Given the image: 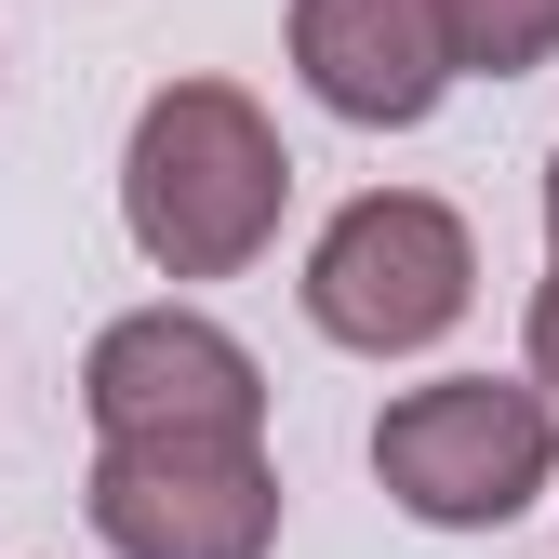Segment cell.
Segmentation results:
<instances>
[{"instance_id": "6da1fadb", "label": "cell", "mask_w": 559, "mask_h": 559, "mask_svg": "<svg viewBox=\"0 0 559 559\" xmlns=\"http://www.w3.org/2000/svg\"><path fill=\"white\" fill-rule=\"evenodd\" d=\"M280 200H294V147L240 81H160L133 107L120 227L160 280H240L280 240Z\"/></svg>"}, {"instance_id": "7a4b0ae2", "label": "cell", "mask_w": 559, "mask_h": 559, "mask_svg": "<svg viewBox=\"0 0 559 559\" xmlns=\"http://www.w3.org/2000/svg\"><path fill=\"white\" fill-rule=\"evenodd\" d=\"M373 479H386V507L427 520V533H507L559 479V400L507 386V373L400 386L386 427H373Z\"/></svg>"}, {"instance_id": "3957f363", "label": "cell", "mask_w": 559, "mask_h": 559, "mask_svg": "<svg viewBox=\"0 0 559 559\" xmlns=\"http://www.w3.org/2000/svg\"><path fill=\"white\" fill-rule=\"evenodd\" d=\"M479 307V240L427 187H360L307 253V320L360 360H413Z\"/></svg>"}, {"instance_id": "277c9868", "label": "cell", "mask_w": 559, "mask_h": 559, "mask_svg": "<svg viewBox=\"0 0 559 559\" xmlns=\"http://www.w3.org/2000/svg\"><path fill=\"white\" fill-rule=\"evenodd\" d=\"M81 507L107 533V559H266L280 546V466L240 427H147L107 440Z\"/></svg>"}, {"instance_id": "5b68a950", "label": "cell", "mask_w": 559, "mask_h": 559, "mask_svg": "<svg viewBox=\"0 0 559 559\" xmlns=\"http://www.w3.org/2000/svg\"><path fill=\"white\" fill-rule=\"evenodd\" d=\"M81 413H94V440H147V427H240V440H266V373H253V346L227 320L133 307V320L94 333Z\"/></svg>"}, {"instance_id": "8992f818", "label": "cell", "mask_w": 559, "mask_h": 559, "mask_svg": "<svg viewBox=\"0 0 559 559\" xmlns=\"http://www.w3.org/2000/svg\"><path fill=\"white\" fill-rule=\"evenodd\" d=\"M294 67L333 120L360 133H413L453 94V40H440V0H294Z\"/></svg>"}, {"instance_id": "52a82bcc", "label": "cell", "mask_w": 559, "mask_h": 559, "mask_svg": "<svg viewBox=\"0 0 559 559\" xmlns=\"http://www.w3.org/2000/svg\"><path fill=\"white\" fill-rule=\"evenodd\" d=\"M453 81H520V67L559 53V0H440Z\"/></svg>"}, {"instance_id": "ba28073f", "label": "cell", "mask_w": 559, "mask_h": 559, "mask_svg": "<svg viewBox=\"0 0 559 559\" xmlns=\"http://www.w3.org/2000/svg\"><path fill=\"white\" fill-rule=\"evenodd\" d=\"M520 346H533V386L559 400V253H546V280H533V333H520Z\"/></svg>"}, {"instance_id": "9c48e42d", "label": "cell", "mask_w": 559, "mask_h": 559, "mask_svg": "<svg viewBox=\"0 0 559 559\" xmlns=\"http://www.w3.org/2000/svg\"><path fill=\"white\" fill-rule=\"evenodd\" d=\"M546 227H559V147H546Z\"/></svg>"}]
</instances>
